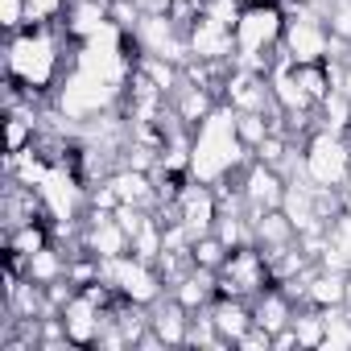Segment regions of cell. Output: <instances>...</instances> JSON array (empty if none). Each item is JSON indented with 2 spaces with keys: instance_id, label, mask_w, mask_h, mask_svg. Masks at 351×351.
<instances>
[{
  "instance_id": "cell-1",
  "label": "cell",
  "mask_w": 351,
  "mask_h": 351,
  "mask_svg": "<svg viewBox=\"0 0 351 351\" xmlns=\"http://www.w3.org/2000/svg\"><path fill=\"white\" fill-rule=\"evenodd\" d=\"M79 58V42L66 25H25L5 38V79L21 83L29 95H54Z\"/></svg>"
},
{
  "instance_id": "cell-2",
  "label": "cell",
  "mask_w": 351,
  "mask_h": 351,
  "mask_svg": "<svg viewBox=\"0 0 351 351\" xmlns=\"http://www.w3.org/2000/svg\"><path fill=\"white\" fill-rule=\"evenodd\" d=\"M248 161H252V153L244 149V141L236 132V112L228 104H219L191 136V178L219 186V182L236 178Z\"/></svg>"
},
{
  "instance_id": "cell-3",
  "label": "cell",
  "mask_w": 351,
  "mask_h": 351,
  "mask_svg": "<svg viewBox=\"0 0 351 351\" xmlns=\"http://www.w3.org/2000/svg\"><path fill=\"white\" fill-rule=\"evenodd\" d=\"M285 21L289 17L281 9V0H252V5H244V13L236 21V58L232 62L269 75V66L281 50V38H285Z\"/></svg>"
},
{
  "instance_id": "cell-4",
  "label": "cell",
  "mask_w": 351,
  "mask_h": 351,
  "mask_svg": "<svg viewBox=\"0 0 351 351\" xmlns=\"http://www.w3.org/2000/svg\"><path fill=\"white\" fill-rule=\"evenodd\" d=\"M302 165H306V178H310L314 186L343 191V186L351 182V136L314 128V132L302 141Z\"/></svg>"
},
{
  "instance_id": "cell-5",
  "label": "cell",
  "mask_w": 351,
  "mask_h": 351,
  "mask_svg": "<svg viewBox=\"0 0 351 351\" xmlns=\"http://www.w3.org/2000/svg\"><path fill=\"white\" fill-rule=\"evenodd\" d=\"M99 281L116 293V298H128L136 306H153L157 298L169 293V285L161 281L157 265L124 252V256H112V261H99Z\"/></svg>"
},
{
  "instance_id": "cell-6",
  "label": "cell",
  "mask_w": 351,
  "mask_h": 351,
  "mask_svg": "<svg viewBox=\"0 0 351 351\" xmlns=\"http://www.w3.org/2000/svg\"><path fill=\"white\" fill-rule=\"evenodd\" d=\"M285 17H289V21H285L281 54L293 58L298 66H306V62H326L335 38H330V25H326L322 9H314V5H298V9L285 13Z\"/></svg>"
},
{
  "instance_id": "cell-7",
  "label": "cell",
  "mask_w": 351,
  "mask_h": 351,
  "mask_svg": "<svg viewBox=\"0 0 351 351\" xmlns=\"http://www.w3.org/2000/svg\"><path fill=\"white\" fill-rule=\"evenodd\" d=\"M273 285V269H269V256L256 248V244H248V248H232L228 252V261H223V269H219V293H228V298H256V293H265Z\"/></svg>"
},
{
  "instance_id": "cell-8",
  "label": "cell",
  "mask_w": 351,
  "mask_h": 351,
  "mask_svg": "<svg viewBox=\"0 0 351 351\" xmlns=\"http://www.w3.org/2000/svg\"><path fill=\"white\" fill-rule=\"evenodd\" d=\"M132 42H136L141 54H153V58H169V62H186L191 58L186 29L169 13H145L141 25L132 29Z\"/></svg>"
},
{
  "instance_id": "cell-9",
  "label": "cell",
  "mask_w": 351,
  "mask_h": 351,
  "mask_svg": "<svg viewBox=\"0 0 351 351\" xmlns=\"http://www.w3.org/2000/svg\"><path fill=\"white\" fill-rule=\"evenodd\" d=\"M219 99H223L232 112H269V116L277 112L269 75H265V71H252V66H240V62H232Z\"/></svg>"
},
{
  "instance_id": "cell-10",
  "label": "cell",
  "mask_w": 351,
  "mask_h": 351,
  "mask_svg": "<svg viewBox=\"0 0 351 351\" xmlns=\"http://www.w3.org/2000/svg\"><path fill=\"white\" fill-rule=\"evenodd\" d=\"M236 182H240V195H244V203H248V215L277 211L281 199H285V186H289L273 165H265V161H256V157L236 173Z\"/></svg>"
},
{
  "instance_id": "cell-11",
  "label": "cell",
  "mask_w": 351,
  "mask_h": 351,
  "mask_svg": "<svg viewBox=\"0 0 351 351\" xmlns=\"http://www.w3.org/2000/svg\"><path fill=\"white\" fill-rule=\"evenodd\" d=\"M83 252L112 261L132 252V236L124 232V223L116 219V211H87L83 215Z\"/></svg>"
},
{
  "instance_id": "cell-12",
  "label": "cell",
  "mask_w": 351,
  "mask_h": 351,
  "mask_svg": "<svg viewBox=\"0 0 351 351\" xmlns=\"http://www.w3.org/2000/svg\"><path fill=\"white\" fill-rule=\"evenodd\" d=\"M173 215L195 232V240L207 236V232H215V219H219V195H215V186L186 178V186L178 191V199H173Z\"/></svg>"
},
{
  "instance_id": "cell-13",
  "label": "cell",
  "mask_w": 351,
  "mask_h": 351,
  "mask_svg": "<svg viewBox=\"0 0 351 351\" xmlns=\"http://www.w3.org/2000/svg\"><path fill=\"white\" fill-rule=\"evenodd\" d=\"M186 42H191V58H203V62H232L236 58V25H223L207 13L199 21H191Z\"/></svg>"
},
{
  "instance_id": "cell-14",
  "label": "cell",
  "mask_w": 351,
  "mask_h": 351,
  "mask_svg": "<svg viewBox=\"0 0 351 351\" xmlns=\"http://www.w3.org/2000/svg\"><path fill=\"white\" fill-rule=\"evenodd\" d=\"M191 310L173 298V293H165V298H157L153 306H149V322H153V330H157V339L165 343V347H186V335H191Z\"/></svg>"
},
{
  "instance_id": "cell-15",
  "label": "cell",
  "mask_w": 351,
  "mask_h": 351,
  "mask_svg": "<svg viewBox=\"0 0 351 351\" xmlns=\"http://www.w3.org/2000/svg\"><path fill=\"white\" fill-rule=\"evenodd\" d=\"M347 293H351V273L343 269H310L306 273V306H318V310H335V306H347Z\"/></svg>"
},
{
  "instance_id": "cell-16",
  "label": "cell",
  "mask_w": 351,
  "mask_h": 351,
  "mask_svg": "<svg viewBox=\"0 0 351 351\" xmlns=\"http://www.w3.org/2000/svg\"><path fill=\"white\" fill-rule=\"evenodd\" d=\"M219 104H223V99H219V91H211V87H203V83H191V79H182V87L169 95L173 116H178L186 128H199V124H203Z\"/></svg>"
},
{
  "instance_id": "cell-17",
  "label": "cell",
  "mask_w": 351,
  "mask_h": 351,
  "mask_svg": "<svg viewBox=\"0 0 351 351\" xmlns=\"http://www.w3.org/2000/svg\"><path fill=\"white\" fill-rule=\"evenodd\" d=\"M293 314H298V302H293L277 281H273L265 293H256V298H252V322H256V326H265L269 335H273V330H281V326H289V322H293Z\"/></svg>"
},
{
  "instance_id": "cell-18",
  "label": "cell",
  "mask_w": 351,
  "mask_h": 351,
  "mask_svg": "<svg viewBox=\"0 0 351 351\" xmlns=\"http://www.w3.org/2000/svg\"><path fill=\"white\" fill-rule=\"evenodd\" d=\"M252 219V244L269 256V252H277V248H289V244H298V232H293V223H289V215L277 207V211H261V215H248Z\"/></svg>"
},
{
  "instance_id": "cell-19",
  "label": "cell",
  "mask_w": 351,
  "mask_h": 351,
  "mask_svg": "<svg viewBox=\"0 0 351 351\" xmlns=\"http://www.w3.org/2000/svg\"><path fill=\"white\" fill-rule=\"evenodd\" d=\"M207 310H211L215 330H219L232 347H236V343H240V335L252 326V302H248V298H228V293H219Z\"/></svg>"
},
{
  "instance_id": "cell-20",
  "label": "cell",
  "mask_w": 351,
  "mask_h": 351,
  "mask_svg": "<svg viewBox=\"0 0 351 351\" xmlns=\"http://www.w3.org/2000/svg\"><path fill=\"white\" fill-rule=\"evenodd\" d=\"M169 293L178 298L191 314H199V310H207L215 298H219V273H211V269H191L178 285H169Z\"/></svg>"
},
{
  "instance_id": "cell-21",
  "label": "cell",
  "mask_w": 351,
  "mask_h": 351,
  "mask_svg": "<svg viewBox=\"0 0 351 351\" xmlns=\"http://www.w3.org/2000/svg\"><path fill=\"white\" fill-rule=\"evenodd\" d=\"M62 25L71 29L75 42L95 38L104 25H112V21H108V0H71V9H66Z\"/></svg>"
},
{
  "instance_id": "cell-22",
  "label": "cell",
  "mask_w": 351,
  "mask_h": 351,
  "mask_svg": "<svg viewBox=\"0 0 351 351\" xmlns=\"http://www.w3.org/2000/svg\"><path fill=\"white\" fill-rule=\"evenodd\" d=\"M66 273H71V252H62L58 244H46L42 252H34V256L25 261V277L38 281V285H54V281H62Z\"/></svg>"
},
{
  "instance_id": "cell-23",
  "label": "cell",
  "mask_w": 351,
  "mask_h": 351,
  "mask_svg": "<svg viewBox=\"0 0 351 351\" xmlns=\"http://www.w3.org/2000/svg\"><path fill=\"white\" fill-rule=\"evenodd\" d=\"M318 128H326V132H339V136H351V99L335 87L322 104H318Z\"/></svg>"
},
{
  "instance_id": "cell-24",
  "label": "cell",
  "mask_w": 351,
  "mask_h": 351,
  "mask_svg": "<svg viewBox=\"0 0 351 351\" xmlns=\"http://www.w3.org/2000/svg\"><path fill=\"white\" fill-rule=\"evenodd\" d=\"M228 244L215 236V232H207V236H199L195 244H191V256H195V265L199 269H211V273H219L223 269V261H228Z\"/></svg>"
},
{
  "instance_id": "cell-25",
  "label": "cell",
  "mask_w": 351,
  "mask_h": 351,
  "mask_svg": "<svg viewBox=\"0 0 351 351\" xmlns=\"http://www.w3.org/2000/svg\"><path fill=\"white\" fill-rule=\"evenodd\" d=\"M326 25L335 38L351 42V0H330V9H326Z\"/></svg>"
},
{
  "instance_id": "cell-26",
  "label": "cell",
  "mask_w": 351,
  "mask_h": 351,
  "mask_svg": "<svg viewBox=\"0 0 351 351\" xmlns=\"http://www.w3.org/2000/svg\"><path fill=\"white\" fill-rule=\"evenodd\" d=\"M203 13L223 21V25H236L240 13H244V0H203Z\"/></svg>"
},
{
  "instance_id": "cell-27",
  "label": "cell",
  "mask_w": 351,
  "mask_h": 351,
  "mask_svg": "<svg viewBox=\"0 0 351 351\" xmlns=\"http://www.w3.org/2000/svg\"><path fill=\"white\" fill-rule=\"evenodd\" d=\"M339 91H343V95L351 99V58L343 62V75H339Z\"/></svg>"
},
{
  "instance_id": "cell-28",
  "label": "cell",
  "mask_w": 351,
  "mask_h": 351,
  "mask_svg": "<svg viewBox=\"0 0 351 351\" xmlns=\"http://www.w3.org/2000/svg\"><path fill=\"white\" fill-rule=\"evenodd\" d=\"M244 5H252V0H244Z\"/></svg>"
}]
</instances>
